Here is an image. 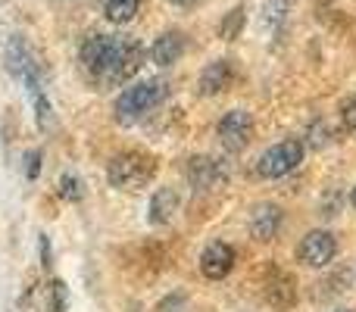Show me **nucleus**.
Here are the masks:
<instances>
[{
	"label": "nucleus",
	"instance_id": "nucleus-11",
	"mask_svg": "<svg viewBox=\"0 0 356 312\" xmlns=\"http://www.w3.org/2000/svg\"><path fill=\"white\" fill-rule=\"evenodd\" d=\"M234 269V250L225 244V240H213V244L203 247L200 253V272L209 281H222L228 278Z\"/></svg>",
	"mask_w": 356,
	"mask_h": 312
},
{
	"label": "nucleus",
	"instance_id": "nucleus-7",
	"mask_svg": "<svg viewBox=\"0 0 356 312\" xmlns=\"http://www.w3.org/2000/svg\"><path fill=\"white\" fill-rule=\"evenodd\" d=\"M184 178H188V184L197 194H209V190L225 188L228 169L216 156H191L188 165H184Z\"/></svg>",
	"mask_w": 356,
	"mask_h": 312
},
{
	"label": "nucleus",
	"instance_id": "nucleus-19",
	"mask_svg": "<svg viewBox=\"0 0 356 312\" xmlns=\"http://www.w3.org/2000/svg\"><path fill=\"white\" fill-rule=\"evenodd\" d=\"M47 312H66V284L50 281L47 288Z\"/></svg>",
	"mask_w": 356,
	"mask_h": 312
},
{
	"label": "nucleus",
	"instance_id": "nucleus-10",
	"mask_svg": "<svg viewBox=\"0 0 356 312\" xmlns=\"http://www.w3.org/2000/svg\"><path fill=\"white\" fill-rule=\"evenodd\" d=\"M232 81H234V63L222 56V60H213L200 69V75H197V94L200 97H219V94H225L232 88Z\"/></svg>",
	"mask_w": 356,
	"mask_h": 312
},
{
	"label": "nucleus",
	"instance_id": "nucleus-15",
	"mask_svg": "<svg viewBox=\"0 0 356 312\" xmlns=\"http://www.w3.org/2000/svg\"><path fill=\"white\" fill-rule=\"evenodd\" d=\"M244 25H247V6L238 3V6H232V10L222 16V22H219V38H222V41H238L241 31H244Z\"/></svg>",
	"mask_w": 356,
	"mask_h": 312
},
{
	"label": "nucleus",
	"instance_id": "nucleus-18",
	"mask_svg": "<svg viewBox=\"0 0 356 312\" xmlns=\"http://www.w3.org/2000/svg\"><path fill=\"white\" fill-rule=\"evenodd\" d=\"M56 194H60L66 203H79L81 197H85V184H81L79 175H72V172H63L60 181H56Z\"/></svg>",
	"mask_w": 356,
	"mask_h": 312
},
{
	"label": "nucleus",
	"instance_id": "nucleus-3",
	"mask_svg": "<svg viewBox=\"0 0 356 312\" xmlns=\"http://www.w3.org/2000/svg\"><path fill=\"white\" fill-rule=\"evenodd\" d=\"M169 97V85L160 79H144L129 85L122 94L116 97V106H113V116H116L119 125H138L144 119H150Z\"/></svg>",
	"mask_w": 356,
	"mask_h": 312
},
{
	"label": "nucleus",
	"instance_id": "nucleus-12",
	"mask_svg": "<svg viewBox=\"0 0 356 312\" xmlns=\"http://www.w3.org/2000/svg\"><path fill=\"white\" fill-rule=\"evenodd\" d=\"M263 294H266V300H269V306L291 309L297 303V281H294V275H288V272H282V269H272L269 275H266Z\"/></svg>",
	"mask_w": 356,
	"mask_h": 312
},
{
	"label": "nucleus",
	"instance_id": "nucleus-14",
	"mask_svg": "<svg viewBox=\"0 0 356 312\" xmlns=\"http://www.w3.org/2000/svg\"><path fill=\"white\" fill-rule=\"evenodd\" d=\"M147 219L150 225H166L172 222V215L178 213V190L175 188H160L154 197H150V206H147Z\"/></svg>",
	"mask_w": 356,
	"mask_h": 312
},
{
	"label": "nucleus",
	"instance_id": "nucleus-17",
	"mask_svg": "<svg viewBox=\"0 0 356 312\" xmlns=\"http://www.w3.org/2000/svg\"><path fill=\"white\" fill-rule=\"evenodd\" d=\"M288 6H291V0H269V3L263 6L259 25H263L266 31H282L284 25H288Z\"/></svg>",
	"mask_w": 356,
	"mask_h": 312
},
{
	"label": "nucleus",
	"instance_id": "nucleus-9",
	"mask_svg": "<svg viewBox=\"0 0 356 312\" xmlns=\"http://www.w3.org/2000/svg\"><path fill=\"white\" fill-rule=\"evenodd\" d=\"M282 225H284L282 206H278V203H259V206H253V213H250L247 231H250L253 240L269 244V240H275L278 234H282Z\"/></svg>",
	"mask_w": 356,
	"mask_h": 312
},
{
	"label": "nucleus",
	"instance_id": "nucleus-23",
	"mask_svg": "<svg viewBox=\"0 0 356 312\" xmlns=\"http://www.w3.org/2000/svg\"><path fill=\"white\" fill-rule=\"evenodd\" d=\"M160 312H191V309H188V303H184L181 294H172V297H166V300H163Z\"/></svg>",
	"mask_w": 356,
	"mask_h": 312
},
{
	"label": "nucleus",
	"instance_id": "nucleus-8",
	"mask_svg": "<svg viewBox=\"0 0 356 312\" xmlns=\"http://www.w3.org/2000/svg\"><path fill=\"white\" fill-rule=\"evenodd\" d=\"M216 135L228 154H241L253 138V116L247 110H228L216 125Z\"/></svg>",
	"mask_w": 356,
	"mask_h": 312
},
{
	"label": "nucleus",
	"instance_id": "nucleus-21",
	"mask_svg": "<svg viewBox=\"0 0 356 312\" xmlns=\"http://www.w3.org/2000/svg\"><path fill=\"white\" fill-rule=\"evenodd\" d=\"M38 172H41V154H38V150H29V154H25V178L35 181Z\"/></svg>",
	"mask_w": 356,
	"mask_h": 312
},
{
	"label": "nucleus",
	"instance_id": "nucleus-6",
	"mask_svg": "<svg viewBox=\"0 0 356 312\" xmlns=\"http://www.w3.org/2000/svg\"><path fill=\"white\" fill-rule=\"evenodd\" d=\"M334 256H338V238L325 228L303 234V240L297 244V263L307 269H325V265H332Z\"/></svg>",
	"mask_w": 356,
	"mask_h": 312
},
{
	"label": "nucleus",
	"instance_id": "nucleus-1",
	"mask_svg": "<svg viewBox=\"0 0 356 312\" xmlns=\"http://www.w3.org/2000/svg\"><path fill=\"white\" fill-rule=\"evenodd\" d=\"M144 50L141 41H131L125 35H88L79 47V63L88 72V79L100 88H119L138 75L144 66Z\"/></svg>",
	"mask_w": 356,
	"mask_h": 312
},
{
	"label": "nucleus",
	"instance_id": "nucleus-24",
	"mask_svg": "<svg viewBox=\"0 0 356 312\" xmlns=\"http://www.w3.org/2000/svg\"><path fill=\"white\" fill-rule=\"evenodd\" d=\"M38 244H41V265L44 269H50V240H47V234H41V238H38Z\"/></svg>",
	"mask_w": 356,
	"mask_h": 312
},
{
	"label": "nucleus",
	"instance_id": "nucleus-16",
	"mask_svg": "<svg viewBox=\"0 0 356 312\" xmlns=\"http://www.w3.org/2000/svg\"><path fill=\"white\" fill-rule=\"evenodd\" d=\"M141 10V0H104V16L113 25H129Z\"/></svg>",
	"mask_w": 356,
	"mask_h": 312
},
{
	"label": "nucleus",
	"instance_id": "nucleus-4",
	"mask_svg": "<svg viewBox=\"0 0 356 312\" xmlns=\"http://www.w3.org/2000/svg\"><path fill=\"white\" fill-rule=\"evenodd\" d=\"M156 175V159L144 150H125L116 154L106 165V181L119 190H141L154 181Z\"/></svg>",
	"mask_w": 356,
	"mask_h": 312
},
{
	"label": "nucleus",
	"instance_id": "nucleus-22",
	"mask_svg": "<svg viewBox=\"0 0 356 312\" xmlns=\"http://www.w3.org/2000/svg\"><path fill=\"white\" fill-rule=\"evenodd\" d=\"M338 213H341V194L332 190V194L325 197V203H322V215H325V219H334Z\"/></svg>",
	"mask_w": 356,
	"mask_h": 312
},
{
	"label": "nucleus",
	"instance_id": "nucleus-26",
	"mask_svg": "<svg viewBox=\"0 0 356 312\" xmlns=\"http://www.w3.org/2000/svg\"><path fill=\"white\" fill-rule=\"evenodd\" d=\"M350 203H353V209H356V188H353V194H350Z\"/></svg>",
	"mask_w": 356,
	"mask_h": 312
},
{
	"label": "nucleus",
	"instance_id": "nucleus-20",
	"mask_svg": "<svg viewBox=\"0 0 356 312\" xmlns=\"http://www.w3.org/2000/svg\"><path fill=\"white\" fill-rule=\"evenodd\" d=\"M341 122H344L347 131H356V94L341 104Z\"/></svg>",
	"mask_w": 356,
	"mask_h": 312
},
{
	"label": "nucleus",
	"instance_id": "nucleus-5",
	"mask_svg": "<svg viewBox=\"0 0 356 312\" xmlns=\"http://www.w3.org/2000/svg\"><path fill=\"white\" fill-rule=\"evenodd\" d=\"M303 156H307V147H303L300 141H294V138L278 141V144H272L269 150H263V156L257 159V175L259 178H284L303 163Z\"/></svg>",
	"mask_w": 356,
	"mask_h": 312
},
{
	"label": "nucleus",
	"instance_id": "nucleus-25",
	"mask_svg": "<svg viewBox=\"0 0 356 312\" xmlns=\"http://www.w3.org/2000/svg\"><path fill=\"white\" fill-rule=\"evenodd\" d=\"M172 6H178V10H194V6H200L203 0H169Z\"/></svg>",
	"mask_w": 356,
	"mask_h": 312
},
{
	"label": "nucleus",
	"instance_id": "nucleus-27",
	"mask_svg": "<svg viewBox=\"0 0 356 312\" xmlns=\"http://www.w3.org/2000/svg\"><path fill=\"white\" fill-rule=\"evenodd\" d=\"M338 312H353V309H338Z\"/></svg>",
	"mask_w": 356,
	"mask_h": 312
},
{
	"label": "nucleus",
	"instance_id": "nucleus-13",
	"mask_svg": "<svg viewBox=\"0 0 356 312\" xmlns=\"http://www.w3.org/2000/svg\"><path fill=\"white\" fill-rule=\"evenodd\" d=\"M184 47H188L184 31H178V28L163 31V35H156V41L150 44V63H154V66H160V69L175 66V63L181 60Z\"/></svg>",
	"mask_w": 356,
	"mask_h": 312
},
{
	"label": "nucleus",
	"instance_id": "nucleus-2",
	"mask_svg": "<svg viewBox=\"0 0 356 312\" xmlns=\"http://www.w3.org/2000/svg\"><path fill=\"white\" fill-rule=\"evenodd\" d=\"M3 63H6V72H10L16 81H22L25 91H29L31 106H35V122L41 125V129H47V125L54 122V106H50L47 91H44L41 72H38V60H35V54H31L29 44L22 41V35L6 38Z\"/></svg>",
	"mask_w": 356,
	"mask_h": 312
}]
</instances>
